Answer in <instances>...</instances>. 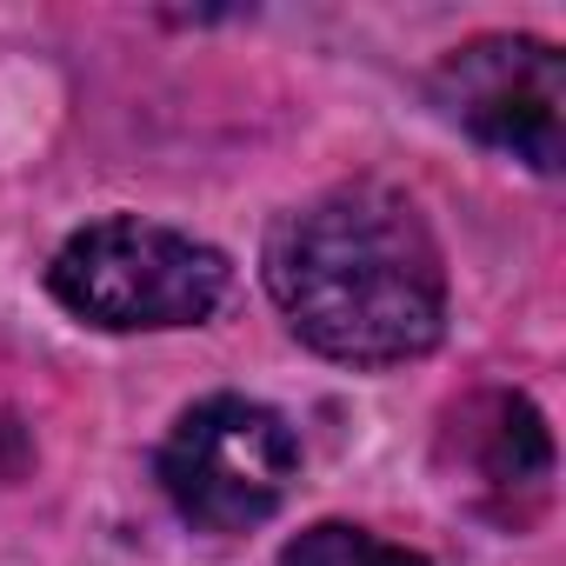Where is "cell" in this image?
Wrapping results in <instances>:
<instances>
[{
	"label": "cell",
	"mask_w": 566,
	"mask_h": 566,
	"mask_svg": "<svg viewBox=\"0 0 566 566\" xmlns=\"http://www.w3.org/2000/svg\"><path fill=\"white\" fill-rule=\"evenodd\" d=\"M266 294L287 327L347 367H394L440 340L447 273L427 220L394 187H334L266 233Z\"/></svg>",
	"instance_id": "cell-1"
},
{
	"label": "cell",
	"mask_w": 566,
	"mask_h": 566,
	"mask_svg": "<svg viewBox=\"0 0 566 566\" xmlns=\"http://www.w3.org/2000/svg\"><path fill=\"white\" fill-rule=\"evenodd\" d=\"M54 294L67 314L114 327V334H140V327H193L220 307L227 294V260L160 220H94L81 227L54 266Z\"/></svg>",
	"instance_id": "cell-2"
},
{
	"label": "cell",
	"mask_w": 566,
	"mask_h": 566,
	"mask_svg": "<svg viewBox=\"0 0 566 566\" xmlns=\"http://www.w3.org/2000/svg\"><path fill=\"white\" fill-rule=\"evenodd\" d=\"M301 473V447L273 407L213 394L187 407L160 447V486L174 513L200 533H247L266 513H280Z\"/></svg>",
	"instance_id": "cell-3"
},
{
	"label": "cell",
	"mask_w": 566,
	"mask_h": 566,
	"mask_svg": "<svg viewBox=\"0 0 566 566\" xmlns=\"http://www.w3.org/2000/svg\"><path fill=\"white\" fill-rule=\"evenodd\" d=\"M440 107L473 127L486 147L553 174L559 167V120H566V61L526 34H486L440 61L433 74Z\"/></svg>",
	"instance_id": "cell-4"
},
{
	"label": "cell",
	"mask_w": 566,
	"mask_h": 566,
	"mask_svg": "<svg viewBox=\"0 0 566 566\" xmlns=\"http://www.w3.org/2000/svg\"><path fill=\"white\" fill-rule=\"evenodd\" d=\"M460 440L473 453V473L480 486L493 493H546V473H553V440H546V420L520 400V394H486L460 413Z\"/></svg>",
	"instance_id": "cell-5"
},
{
	"label": "cell",
	"mask_w": 566,
	"mask_h": 566,
	"mask_svg": "<svg viewBox=\"0 0 566 566\" xmlns=\"http://www.w3.org/2000/svg\"><path fill=\"white\" fill-rule=\"evenodd\" d=\"M280 566H427V559L407 553V546H387V539H374L360 526L327 520V526H307L301 539H287Z\"/></svg>",
	"instance_id": "cell-6"
}]
</instances>
